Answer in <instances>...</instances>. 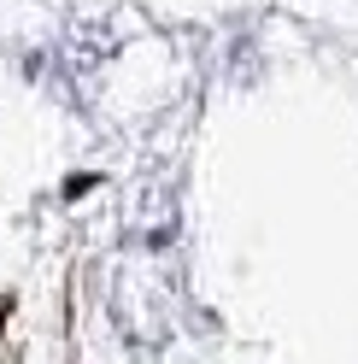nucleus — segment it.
Wrapping results in <instances>:
<instances>
[]
</instances>
